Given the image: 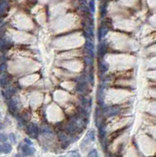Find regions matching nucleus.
<instances>
[{"label":"nucleus","instance_id":"obj_1","mask_svg":"<svg viewBox=\"0 0 156 157\" xmlns=\"http://www.w3.org/2000/svg\"><path fill=\"white\" fill-rule=\"evenodd\" d=\"M104 84L100 85V87H98V90H97V93H96V101H97V103L100 105H102L104 104Z\"/></svg>","mask_w":156,"mask_h":157},{"label":"nucleus","instance_id":"obj_2","mask_svg":"<svg viewBox=\"0 0 156 157\" xmlns=\"http://www.w3.org/2000/svg\"><path fill=\"white\" fill-rule=\"evenodd\" d=\"M28 133L32 138H36L39 134V127L35 123H31L28 126Z\"/></svg>","mask_w":156,"mask_h":157},{"label":"nucleus","instance_id":"obj_3","mask_svg":"<svg viewBox=\"0 0 156 157\" xmlns=\"http://www.w3.org/2000/svg\"><path fill=\"white\" fill-rule=\"evenodd\" d=\"M9 8V2L8 0H0V17L4 16Z\"/></svg>","mask_w":156,"mask_h":157},{"label":"nucleus","instance_id":"obj_4","mask_svg":"<svg viewBox=\"0 0 156 157\" xmlns=\"http://www.w3.org/2000/svg\"><path fill=\"white\" fill-rule=\"evenodd\" d=\"M104 112V114H106L108 117H111V116L117 115V114L119 112V109L115 107H109L105 109Z\"/></svg>","mask_w":156,"mask_h":157},{"label":"nucleus","instance_id":"obj_5","mask_svg":"<svg viewBox=\"0 0 156 157\" xmlns=\"http://www.w3.org/2000/svg\"><path fill=\"white\" fill-rule=\"evenodd\" d=\"M107 53V45L104 43V42H102V43H100L99 47H98V55L99 57L102 58L105 53Z\"/></svg>","mask_w":156,"mask_h":157},{"label":"nucleus","instance_id":"obj_6","mask_svg":"<svg viewBox=\"0 0 156 157\" xmlns=\"http://www.w3.org/2000/svg\"><path fill=\"white\" fill-rule=\"evenodd\" d=\"M125 129H127V126H124L123 128H122L121 130H118L117 131H115V132H114L113 134H111L110 135V138H109V139H110V142H112L114 140H115L116 138H118L120 134H123L122 132H124V130Z\"/></svg>","mask_w":156,"mask_h":157},{"label":"nucleus","instance_id":"obj_7","mask_svg":"<svg viewBox=\"0 0 156 157\" xmlns=\"http://www.w3.org/2000/svg\"><path fill=\"white\" fill-rule=\"evenodd\" d=\"M86 83L85 80H82L77 83L76 87H75V89L79 93H82L84 90H86Z\"/></svg>","mask_w":156,"mask_h":157},{"label":"nucleus","instance_id":"obj_8","mask_svg":"<svg viewBox=\"0 0 156 157\" xmlns=\"http://www.w3.org/2000/svg\"><path fill=\"white\" fill-rule=\"evenodd\" d=\"M22 152H24V154L25 156H28V155H32L34 153V152H35V149L29 147L28 145H23L22 147Z\"/></svg>","mask_w":156,"mask_h":157},{"label":"nucleus","instance_id":"obj_9","mask_svg":"<svg viewBox=\"0 0 156 157\" xmlns=\"http://www.w3.org/2000/svg\"><path fill=\"white\" fill-rule=\"evenodd\" d=\"M8 106H9V110L10 112L12 113H14L16 109H17V105H16V103L15 102V101L14 100H10L8 103Z\"/></svg>","mask_w":156,"mask_h":157},{"label":"nucleus","instance_id":"obj_10","mask_svg":"<svg viewBox=\"0 0 156 157\" xmlns=\"http://www.w3.org/2000/svg\"><path fill=\"white\" fill-rule=\"evenodd\" d=\"M107 14V2H103L102 5L100 6V17H104V16Z\"/></svg>","mask_w":156,"mask_h":157},{"label":"nucleus","instance_id":"obj_11","mask_svg":"<svg viewBox=\"0 0 156 157\" xmlns=\"http://www.w3.org/2000/svg\"><path fill=\"white\" fill-rule=\"evenodd\" d=\"M8 83V76L7 75H2L0 77V87H5L6 85Z\"/></svg>","mask_w":156,"mask_h":157},{"label":"nucleus","instance_id":"obj_12","mask_svg":"<svg viewBox=\"0 0 156 157\" xmlns=\"http://www.w3.org/2000/svg\"><path fill=\"white\" fill-rule=\"evenodd\" d=\"M105 135H106V131L104 130V126L103 124H101L100 126V134H99V137H100V141H103L105 138Z\"/></svg>","mask_w":156,"mask_h":157},{"label":"nucleus","instance_id":"obj_13","mask_svg":"<svg viewBox=\"0 0 156 157\" xmlns=\"http://www.w3.org/2000/svg\"><path fill=\"white\" fill-rule=\"evenodd\" d=\"M8 42L6 39H0V51H3L5 50L7 46H8Z\"/></svg>","mask_w":156,"mask_h":157},{"label":"nucleus","instance_id":"obj_14","mask_svg":"<svg viewBox=\"0 0 156 157\" xmlns=\"http://www.w3.org/2000/svg\"><path fill=\"white\" fill-rule=\"evenodd\" d=\"M99 70L101 73H105L108 70V66L104 63H100L99 65Z\"/></svg>","mask_w":156,"mask_h":157},{"label":"nucleus","instance_id":"obj_15","mask_svg":"<svg viewBox=\"0 0 156 157\" xmlns=\"http://www.w3.org/2000/svg\"><path fill=\"white\" fill-rule=\"evenodd\" d=\"M15 89L14 88H9L7 89L6 91V97H7V98H10V97H11L13 95H14L15 94Z\"/></svg>","mask_w":156,"mask_h":157},{"label":"nucleus","instance_id":"obj_16","mask_svg":"<svg viewBox=\"0 0 156 157\" xmlns=\"http://www.w3.org/2000/svg\"><path fill=\"white\" fill-rule=\"evenodd\" d=\"M2 147H3V152H5V153H9L12 150V146L8 143L4 144V145Z\"/></svg>","mask_w":156,"mask_h":157},{"label":"nucleus","instance_id":"obj_17","mask_svg":"<svg viewBox=\"0 0 156 157\" xmlns=\"http://www.w3.org/2000/svg\"><path fill=\"white\" fill-rule=\"evenodd\" d=\"M89 9L92 14L95 12V0H90L89 2Z\"/></svg>","mask_w":156,"mask_h":157},{"label":"nucleus","instance_id":"obj_18","mask_svg":"<svg viewBox=\"0 0 156 157\" xmlns=\"http://www.w3.org/2000/svg\"><path fill=\"white\" fill-rule=\"evenodd\" d=\"M86 50H93V51H94V45L93 44V42H90V41H86Z\"/></svg>","mask_w":156,"mask_h":157},{"label":"nucleus","instance_id":"obj_19","mask_svg":"<svg viewBox=\"0 0 156 157\" xmlns=\"http://www.w3.org/2000/svg\"><path fill=\"white\" fill-rule=\"evenodd\" d=\"M85 60H86V62L87 65H92L93 63H94V58L91 57L90 56H89V55H88L87 57H86V59H85Z\"/></svg>","mask_w":156,"mask_h":157},{"label":"nucleus","instance_id":"obj_20","mask_svg":"<svg viewBox=\"0 0 156 157\" xmlns=\"http://www.w3.org/2000/svg\"><path fill=\"white\" fill-rule=\"evenodd\" d=\"M88 137H89V138L92 141H94L95 140V135H94V130H91L90 132L89 133V134H88Z\"/></svg>","mask_w":156,"mask_h":157},{"label":"nucleus","instance_id":"obj_21","mask_svg":"<svg viewBox=\"0 0 156 157\" xmlns=\"http://www.w3.org/2000/svg\"><path fill=\"white\" fill-rule=\"evenodd\" d=\"M88 156H97L98 154H97V152H96V149H92V150L89 152V154H88Z\"/></svg>","mask_w":156,"mask_h":157},{"label":"nucleus","instance_id":"obj_22","mask_svg":"<svg viewBox=\"0 0 156 157\" xmlns=\"http://www.w3.org/2000/svg\"><path fill=\"white\" fill-rule=\"evenodd\" d=\"M0 141L2 142H6L7 141V136L4 134H0Z\"/></svg>","mask_w":156,"mask_h":157},{"label":"nucleus","instance_id":"obj_23","mask_svg":"<svg viewBox=\"0 0 156 157\" xmlns=\"http://www.w3.org/2000/svg\"><path fill=\"white\" fill-rule=\"evenodd\" d=\"M6 69V63H1L0 64V72H2Z\"/></svg>","mask_w":156,"mask_h":157},{"label":"nucleus","instance_id":"obj_24","mask_svg":"<svg viewBox=\"0 0 156 157\" xmlns=\"http://www.w3.org/2000/svg\"><path fill=\"white\" fill-rule=\"evenodd\" d=\"M81 103L83 107H86L88 104V101H87V99L85 98V97H82V98H81Z\"/></svg>","mask_w":156,"mask_h":157},{"label":"nucleus","instance_id":"obj_25","mask_svg":"<svg viewBox=\"0 0 156 157\" xmlns=\"http://www.w3.org/2000/svg\"><path fill=\"white\" fill-rule=\"evenodd\" d=\"M89 79H90V81L91 84H92V85L94 84V73H93V71H91V72L89 74Z\"/></svg>","mask_w":156,"mask_h":157},{"label":"nucleus","instance_id":"obj_26","mask_svg":"<svg viewBox=\"0 0 156 157\" xmlns=\"http://www.w3.org/2000/svg\"><path fill=\"white\" fill-rule=\"evenodd\" d=\"M9 137H10V141L12 142L16 143V137H15V135L14 134H10Z\"/></svg>","mask_w":156,"mask_h":157},{"label":"nucleus","instance_id":"obj_27","mask_svg":"<svg viewBox=\"0 0 156 157\" xmlns=\"http://www.w3.org/2000/svg\"><path fill=\"white\" fill-rule=\"evenodd\" d=\"M24 141H25V143H26L27 145H32V142H31L28 138H25V139H24Z\"/></svg>","mask_w":156,"mask_h":157},{"label":"nucleus","instance_id":"obj_28","mask_svg":"<svg viewBox=\"0 0 156 157\" xmlns=\"http://www.w3.org/2000/svg\"><path fill=\"white\" fill-rule=\"evenodd\" d=\"M2 151H3V147L0 145V153H1V152H2Z\"/></svg>","mask_w":156,"mask_h":157},{"label":"nucleus","instance_id":"obj_29","mask_svg":"<svg viewBox=\"0 0 156 157\" xmlns=\"http://www.w3.org/2000/svg\"><path fill=\"white\" fill-rule=\"evenodd\" d=\"M81 2H83V3H86V0H79Z\"/></svg>","mask_w":156,"mask_h":157}]
</instances>
